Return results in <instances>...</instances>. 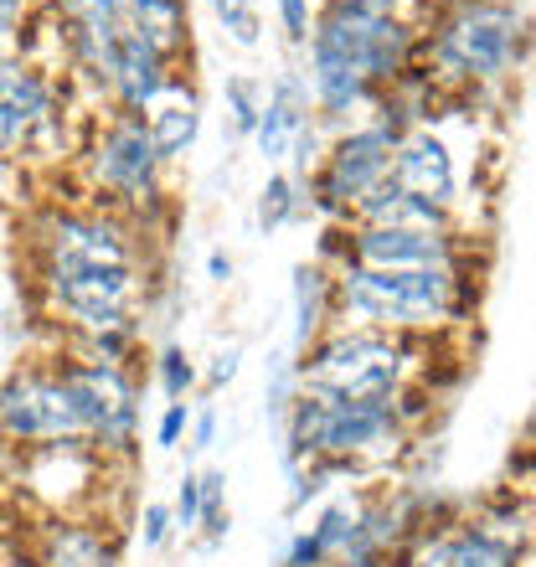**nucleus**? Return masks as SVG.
<instances>
[{
	"label": "nucleus",
	"mask_w": 536,
	"mask_h": 567,
	"mask_svg": "<svg viewBox=\"0 0 536 567\" xmlns=\"http://www.w3.org/2000/svg\"><path fill=\"white\" fill-rule=\"evenodd\" d=\"M140 227L120 212L93 202L78 207H42L27 223V284L37 295L58 341H89L114 330H140L145 305V248Z\"/></svg>",
	"instance_id": "obj_1"
},
{
	"label": "nucleus",
	"mask_w": 536,
	"mask_h": 567,
	"mask_svg": "<svg viewBox=\"0 0 536 567\" xmlns=\"http://www.w3.org/2000/svg\"><path fill=\"white\" fill-rule=\"evenodd\" d=\"M418 21L382 16L351 0H326V11L310 21V104L326 120H346L357 104H372L382 93H398L413 78L418 62Z\"/></svg>",
	"instance_id": "obj_2"
},
{
	"label": "nucleus",
	"mask_w": 536,
	"mask_h": 567,
	"mask_svg": "<svg viewBox=\"0 0 536 567\" xmlns=\"http://www.w3.org/2000/svg\"><path fill=\"white\" fill-rule=\"evenodd\" d=\"M330 274V326L392 330V336H439L475 315L480 274L475 264L444 269H357L326 264ZM326 326V330H330Z\"/></svg>",
	"instance_id": "obj_3"
},
{
	"label": "nucleus",
	"mask_w": 536,
	"mask_h": 567,
	"mask_svg": "<svg viewBox=\"0 0 536 567\" xmlns=\"http://www.w3.org/2000/svg\"><path fill=\"white\" fill-rule=\"evenodd\" d=\"M526 58V16L511 0H454L433 16V31L418 37V62L408 83H423L454 99L506 83Z\"/></svg>",
	"instance_id": "obj_4"
},
{
	"label": "nucleus",
	"mask_w": 536,
	"mask_h": 567,
	"mask_svg": "<svg viewBox=\"0 0 536 567\" xmlns=\"http://www.w3.org/2000/svg\"><path fill=\"white\" fill-rule=\"evenodd\" d=\"M413 398H289V464H310L320 475L336 470H382L408 449L413 433Z\"/></svg>",
	"instance_id": "obj_5"
},
{
	"label": "nucleus",
	"mask_w": 536,
	"mask_h": 567,
	"mask_svg": "<svg viewBox=\"0 0 536 567\" xmlns=\"http://www.w3.org/2000/svg\"><path fill=\"white\" fill-rule=\"evenodd\" d=\"M429 341L433 336L330 326L299 351L295 388L320 392V398H408L433 382Z\"/></svg>",
	"instance_id": "obj_6"
},
{
	"label": "nucleus",
	"mask_w": 536,
	"mask_h": 567,
	"mask_svg": "<svg viewBox=\"0 0 536 567\" xmlns=\"http://www.w3.org/2000/svg\"><path fill=\"white\" fill-rule=\"evenodd\" d=\"M68 89H73L68 73L31 47H16L0 58V165H52L68 161L62 150L78 155L89 130H73Z\"/></svg>",
	"instance_id": "obj_7"
},
{
	"label": "nucleus",
	"mask_w": 536,
	"mask_h": 567,
	"mask_svg": "<svg viewBox=\"0 0 536 567\" xmlns=\"http://www.w3.org/2000/svg\"><path fill=\"white\" fill-rule=\"evenodd\" d=\"M83 171L93 186V207L120 212L140 233L155 227V207L165 202V161L155 155L140 114L99 109L89 120V135L78 145Z\"/></svg>",
	"instance_id": "obj_8"
},
{
	"label": "nucleus",
	"mask_w": 536,
	"mask_h": 567,
	"mask_svg": "<svg viewBox=\"0 0 536 567\" xmlns=\"http://www.w3.org/2000/svg\"><path fill=\"white\" fill-rule=\"evenodd\" d=\"M58 444H93L78 392L62 372L58 351L42 361H21L0 382V449L11 454H37Z\"/></svg>",
	"instance_id": "obj_9"
},
{
	"label": "nucleus",
	"mask_w": 536,
	"mask_h": 567,
	"mask_svg": "<svg viewBox=\"0 0 536 567\" xmlns=\"http://www.w3.org/2000/svg\"><path fill=\"white\" fill-rule=\"evenodd\" d=\"M398 135L402 130H392L388 120H377V124L341 130L330 145H320L315 165L305 171V181H299V186L310 192L315 212H326L330 223H346V217H351V212L388 181Z\"/></svg>",
	"instance_id": "obj_10"
},
{
	"label": "nucleus",
	"mask_w": 536,
	"mask_h": 567,
	"mask_svg": "<svg viewBox=\"0 0 536 567\" xmlns=\"http://www.w3.org/2000/svg\"><path fill=\"white\" fill-rule=\"evenodd\" d=\"M392 567H526V511L418 526L392 553Z\"/></svg>",
	"instance_id": "obj_11"
},
{
	"label": "nucleus",
	"mask_w": 536,
	"mask_h": 567,
	"mask_svg": "<svg viewBox=\"0 0 536 567\" xmlns=\"http://www.w3.org/2000/svg\"><path fill=\"white\" fill-rule=\"evenodd\" d=\"M320 254H326L320 264H357V269H444V264H475V233L330 223Z\"/></svg>",
	"instance_id": "obj_12"
},
{
	"label": "nucleus",
	"mask_w": 536,
	"mask_h": 567,
	"mask_svg": "<svg viewBox=\"0 0 536 567\" xmlns=\"http://www.w3.org/2000/svg\"><path fill=\"white\" fill-rule=\"evenodd\" d=\"M388 186H398V192L408 196H423V202H433V207H449L460 212L454 202H460V165H454V150H449V140L433 130V124H408L398 135V145H392V165H388Z\"/></svg>",
	"instance_id": "obj_13"
},
{
	"label": "nucleus",
	"mask_w": 536,
	"mask_h": 567,
	"mask_svg": "<svg viewBox=\"0 0 536 567\" xmlns=\"http://www.w3.org/2000/svg\"><path fill=\"white\" fill-rule=\"evenodd\" d=\"M37 567H120V537L114 526L89 516H47L37 542Z\"/></svg>",
	"instance_id": "obj_14"
},
{
	"label": "nucleus",
	"mask_w": 536,
	"mask_h": 567,
	"mask_svg": "<svg viewBox=\"0 0 536 567\" xmlns=\"http://www.w3.org/2000/svg\"><path fill=\"white\" fill-rule=\"evenodd\" d=\"M140 120H145V135H150V145H155V155L171 165L202 135V99H196V89L186 78H176V83H165V89L140 109Z\"/></svg>",
	"instance_id": "obj_15"
},
{
	"label": "nucleus",
	"mask_w": 536,
	"mask_h": 567,
	"mask_svg": "<svg viewBox=\"0 0 536 567\" xmlns=\"http://www.w3.org/2000/svg\"><path fill=\"white\" fill-rule=\"evenodd\" d=\"M310 93H305V83H299L295 73H284L274 89L264 93V109H258V150H264V161H289V150H295V140L305 135V124H310Z\"/></svg>",
	"instance_id": "obj_16"
},
{
	"label": "nucleus",
	"mask_w": 536,
	"mask_h": 567,
	"mask_svg": "<svg viewBox=\"0 0 536 567\" xmlns=\"http://www.w3.org/2000/svg\"><path fill=\"white\" fill-rule=\"evenodd\" d=\"M124 31H134L140 42H150L165 62H176L192 52V11L186 0H124Z\"/></svg>",
	"instance_id": "obj_17"
},
{
	"label": "nucleus",
	"mask_w": 536,
	"mask_h": 567,
	"mask_svg": "<svg viewBox=\"0 0 536 567\" xmlns=\"http://www.w3.org/2000/svg\"><path fill=\"white\" fill-rule=\"evenodd\" d=\"M330 326V274L326 264H299L295 269V346H305Z\"/></svg>",
	"instance_id": "obj_18"
},
{
	"label": "nucleus",
	"mask_w": 536,
	"mask_h": 567,
	"mask_svg": "<svg viewBox=\"0 0 536 567\" xmlns=\"http://www.w3.org/2000/svg\"><path fill=\"white\" fill-rule=\"evenodd\" d=\"M305 186H299L295 176H284V171H274L268 176V186H264V196H258V223H264V233H274V227H284V223H295L299 217V207H305Z\"/></svg>",
	"instance_id": "obj_19"
},
{
	"label": "nucleus",
	"mask_w": 536,
	"mask_h": 567,
	"mask_svg": "<svg viewBox=\"0 0 536 567\" xmlns=\"http://www.w3.org/2000/svg\"><path fill=\"white\" fill-rule=\"evenodd\" d=\"M202 480V516H196V526H207V542H223L227 537V475L223 470H207Z\"/></svg>",
	"instance_id": "obj_20"
},
{
	"label": "nucleus",
	"mask_w": 536,
	"mask_h": 567,
	"mask_svg": "<svg viewBox=\"0 0 536 567\" xmlns=\"http://www.w3.org/2000/svg\"><path fill=\"white\" fill-rule=\"evenodd\" d=\"M227 109H233V130L254 140L258 109H264V93H258L254 78H233V83H227Z\"/></svg>",
	"instance_id": "obj_21"
},
{
	"label": "nucleus",
	"mask_w": 536,
	"mask_h": 567,
	"mask_svg": "<svg viewBox=\"0 0 536 567\" xmlns=\"http://www.w3.org/2000/svg\"><path fill=\"white\" fill-rule=\"evenodd\" d=\"M212 11H217V21H223L227 37H233L238 47L258 42V6L254 0H212Z\"/></svg>",
	"instance_id": "obj_22"
},
{
	"label": "nucleus",
	"mask_w": 536,
	"mask_h": 567,
	"mask_svg": "<svg viewBox=\"0 0 536 567\" xmlns=\"http://www.w3.org/2000/svg\"><path fill=\"white\" fill-rule=\"evenodd\" d=\"M155 367H161V388H165V398H171V403H181V398L196 388V367H192V357H186L181 346H165Z\"/></svg>",
	"instance_id": "obj_23"
},
{
	"label": "nucleus",
	"mask_w": 536,
	"mask_h": 567,
	"mask_svg": "<svg viewBox=\"0 0 536 567\" xmlns=\"http://www.w3.org/2000/svg\"><path fill=\"white\" fill-rule=\"evenodd\" d=\"M27 21H31V0H0V58L21 47Z\"/></svg>",
	"instance_id": "obj_24"
},
{
	"label": "nucleus",
	"mask_w": 536,
	"mask_h": 567,
	"mask_svg": "<svg viewBox=\"0 0 536 567\" xmlns=\"http://www.w3.org/2000/svg\"><path fill=\"white\" fill-rule=\"evenodd\" d=\"M196 516H202V480H196V475H181V491H176V506H171V522H176V532H196Z\"/></svg>",
	"instance_id": "obj_25"
},
{
	"label": "nucleus",
	"mask_w": 536,
	"mask_h": 567,
	"mask_svg": "<svg viewBox=\"0 0 536 567\" xmlns=\"http://www.w3.org/2000/svg\"><path fill=\"white\" fill-rule=\"evenodd\" d=\"M171 532H176V522H171V506L150 501V506L140 511V537H145V547H150V553H161L165 542H171Z\"/></svg>",
	"instance_id": "obj_26"
},
{
	"label": "nucleus",
	"mask_w": 536,
	"mask_h": 567,
	"mask_svg": "<svg viewBox=\"0 0 536 567\" xmlns=\"http://www.w3.org/2000/svg\"><path fill=\"white\" fill-rule=\"evenodd\" d=\"M186 429H192V403H186V398H181V403H165L161 423H155V444L176 449L181 439H186Z\"/></svg>",
	"instance_id": "obj_27"
},
{
	"label": "nucleus",
	"mask_w": 536,
	"mask_h": 567,
	"mask_svg": "<svg viewBox=\"0 0 536 567\" xmlns=\"http://www.w3.org/2000/svg\"><path fill=\"white\" fill-rule=\"evenodd\" d=\"M279 21H284V37L295 47H305V37H310V0H279Z\"/></svg>",
	"instance_id": "obj_28"
},
{
	"label": "nucleus",
	"mask_w": 536,
	"mask_h": 567,
	"mask_svg": "<svg viewBox=\"0 0 536 567\" xmlns=\"http://www.w3.org/2000/svg\"><path fill=\"white\" fill-rule=\"evenodd\" d=\"M217 444V408H202L192 419V449H212Z\"/></svg>",
	"instance_id": "obj_29"
},
{
	"label": "nucleus",
	"mask_w": 536,
	"mask_h": 567,
	"mask_svg": "<svg viewBox=\"0 0 536 567\" xmlns=\"http://www.w3.org/2000/svg\"><path fill=\"white\" fill-rule=\"evenodd\" d=\"M238 357H243L238 346H227L223 357L212 361V372H207V388H223V382H233V377H238Z\"/></svg>",
	"instance_id": "obj_30"
},
{
	"label": "nucleus",
	"mask_w": 536,
	"mask_h": 567,
	"mask_svg": "<svg viewBox=\"0 0 536 567\" xmlns=\"http://www.w3.org/2000/svg\"><path fill=\"white\" fill-rule=\"evenodd\" d=\"M207 274H212L217 284H227V279H233V258H227V254H212V258H207Z\"/></svg>",
	"instance_id": "obj_31"
},
{
	"label": "nucleus",
	"mask_w": 536,
	"mask_h": 567,
	"mask_svg": "<svg viewBox=\"0 0 536 567\" xmlns=\"http://www.w3.org/2000/svg\"><path fill=\"white\" fill-rule=\"evenodd\" d=\"M336 567H367V563H336Z\"/></svg>",
	"instance_id": "obj_32"
}]
</instances>
